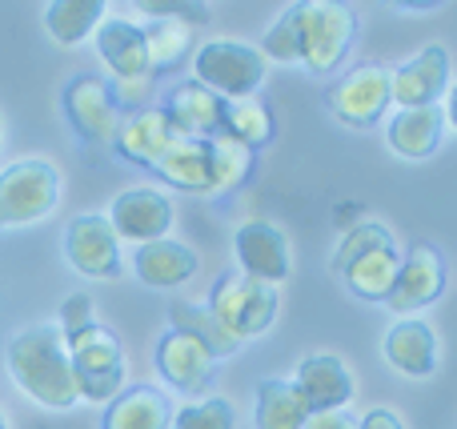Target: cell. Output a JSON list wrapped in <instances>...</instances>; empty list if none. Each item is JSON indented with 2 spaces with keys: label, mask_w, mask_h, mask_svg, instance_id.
Listing matches in <instances>:
<instances>
[{
  "label": "cell",
  "mask_w": 457,
  "mask_h": 429,
  "mask_svg": "<svg viewBox=\"0 0 457 429\" xmlns=\"http://www.w3.org/2000/svg\"><path fill=\"white\" fill-rule=\"evenodd\" d=\"M8 374L37 406L72 409L80 401L77 374H72V361L64 353L61 329L53 326H32L8 342Z\"/></svg>",
  "instance_id": "6da1fadb"
},
{
  "label": "cell",
  "mask_w": 457,
  "mask_h": 429,
  "mask_svg": "<svg viewBox=\"0 0 457 429\" xmlns=\"http://www.w3.org/2000/svg\"><path fill=\"white\" fill-rule=\"evenodd\" d=\"M61 201V173L45 157H24L0 169V233L53 217Z\"/></svg>",
  "instance_id": "7a4b0ae2"
},
{
  "label": "cell",
  "mask_w": 457,
  "mask_h": 429,
  "mask_svg": "<svg viewBox=\"0 0 457 429\" xmlns=\"http://www.w3.org/2000/svg\"><path fill=\"white\" fill-rule=\"evenodd\" d=\"M209 313L213 321L225 329L233 342H249V337H261L277 318V289L261 285V281L245 277V273L228 269L213 281L209 289Z\"/></svg>",
  "instance_id": "3957f363"
},
{
  "label": "cell",
  "mask_w": 457,
  "mask_h": 429,
  "mask_svg": "<svg viewBox=\"0 0 457 429\" xmlns=\"http://www.w3.org/2000/svg\"><path fill=\"white\" fill-rule=\"evenodd\" d=\"M64 353L72 361L77 374L80 401H112L125 382V350H120L117 334L101 321H93L88 329H80L77 337H61Z\"/></svg>",
  "instance_id": "277c9868"
},
{
  "label": "cell",
  "mask_w": 457,
  "mask_h": 429,
  "mask_svg": "<svg viewBox=\"0 0 457 429\" xmlns=\"http://www.w3.org/2000/svg\"><path fill=\"white\" fill-rule=\"evenodd\" d=\"M193 72L197 85H205L221 101H245L265 85V56L241 40H209L193 53Z\"/></svg>",
  "instance_id": "5b68a950"
},
{
  "label": "cell",
  "mask_w": 457,
  "mask_h": 429,
  "mask_svg": "<svg viewBox=\"0 0 457 429\" xmlns=\"http://www.w3.org/2000/svg\"><path fill=\"white\" fill-rule=\"evenodd\" d=\"M357 32V16L349 4L333 0H309L301 4V64L317 77H329L349 53Z\"/></svg>",
  "instance_id": "8992f818"
},
{
  "label": "cell",
  "mask_w": 457,
  "mask_h": 429,
  "mask_svg": "<svg viewBox=\"0 0 457 429\" xmlns=\"http://www.w3.org/2000/svg\"><path fill=\"white\" fill-rule=\"evenodd\" d=\"M64 117L88 144H112L120 128V104L112 96V85H104L93 72H80L64 88Z\"/></svg>",
  "instance_id": "52a82bcc"
},
{
  "label": "cell",
  "mask_w": 457,
  "mask_h": 429,
  "mask_svg": "<svg viewBox=\"0 0 457 429\" xmlns=\"http://www.w3.org/2000/svg\"><path fill=\"white\" fill-rule=\"evenodd\" d=\"M389 109V69L386 64H357L329 88V112L349 128H370Z\"/></svg>",
  "instance_id": "ba28073f"
},
{
  "label": "cell",
  "mask_w": 457,
  "mask_h": 429,
  "mask_svg": "<svg viewBox=\"0 0 457 429\" xmlns=\"http://www.w3.org/2000/svg\"><path fill=\"white\" fill-rule=\"evenodd\" d=\"M64 257L80 277L93 281H112L120 277V241L112 233V225L101 213H85L77 221H69L64 229Z\"/></svg>",
  "instance_id": "9c48e42d"
},
{
  "label": "cell",
  "mask_w": 457,
  "mask_h": 429,
  "mask_svg": "<svg viewBox=\"0 0 457 429\" xmlns=\"http://www.w3.org/2000/svg\"><path fill=\"white\" fill-rule=\"evenodd\" d=\"M233 253H237V273L261 281V285H273V289L281 285L293 269L289 241L269 221H245L233 237Z\"/></svg>",
  "instance_id": "30bf717a"
},
{
  "label": "cell",
  "mask_w": 457,
  "mask_h": 429,
  "mask_svg": "<svg viewBox=\"0 0 457 429\" xmlns=\"http://www.w3.org/2000/svg\"><path fill=\"white\" fill-rule=\"evenodd\" d=\"M450 93V53L442 45H426L418 56L389 72V101L397 109H429Z\"/></svg>",
  "instance_id": "8fae6325"
},
{
  "label": "cell",
  "mask_w": 457,
  "mask_h": 429,
  "mask_svg": "<svg viewBox=\"0 0 457 429\" xmlns=\"http://www.w3.org/2000/svg\"><path fill=\"white\" fill-rule=\"evenodd\" d=\"M445 293V261L429 241H418L410 245V253L402 257V269H397V281L389 289L386 305L394 313H413V309H426L434 305L437 297Z\"/></svg>",
  "instance_id": "7c38bea8"
},
{
  "label": "cell",
  "mask_w": 457,
  "mask_h": 429,
  "mask_svg": "<svg viewBox=\"0 0 457 429\" xmlns=\"http://www.w3.org/2000/svg\"><path fill=\"white\" fill-rule=\"evenodd\" d=\"M104 221L112 225L117 241L149 245V241L165 237L169 225H173V201H169L161 189H125L117 201H112Z\"/></svg>",
  "instance_id": "4fadbf2b"
},
{
  "label": "cell",
  "mask_w": 457,
  "mask_h": 429,
  "mask_svg": "<svg viewBox=\"0 0 457 429\" xmlns=\"http://www.w3.org/2000/svg\"><path fill=\"white\" fill-rule=\"evenodd\" d=\"M165 120L177 136H201V141H213L221 136V112H225V101L217 93H209L205 85L197 80H185L169 93L165 101Z\"/></svg>",
  "instance_id": "5bb4252c"
},
{
  "label": "cell",
  "mask_w": 457,
  "mask_h": 429,
  "mask_svg": "<svg viewBox=\"0 0 457 429\" xmlns=\"http://www.w3.org/2000/svg\"><path fill=\"white\" fill-rule=\"evenodd\" d=\"M297 393L305 398L309 414H325V409H345L353 398V377H349L345 361L333 353H309L297 366Z\"/></svg>",
  "instance_id": "9a60e30c"
},
{
  "label": "cell",
  "mask_w": 457,
  "mask_h": 429,
  "mask_svg": "<svg viewBox=\"0 0 457 429\" xmlns=\"http://www.w3.org/2000/svg\"><path fill=\"white\" fill-rule=\"evenodd\" d=\"M213 366H217L213 353H209L201 342H193V337L177 334V329H169V334L157 342V369L173 390L197 393L201 385H209Z\"/></svg>",
  "instance_id": "2e32d148"
},
{
  "label": "cell",
  "mask_w": 457,
  "mask_h": 429,
  "mask_svg": "<svg viewBox=\"0 0 457 429\" xmlns=\"http://www.w3.org/2000/svg\"><path fill=\"white\" fill-rule=\"evenodd\" d=\"M96 53L101 61L109 64V72L120 80H141L153 77V64H149V48H145V37L137 24L129 21H101L96 24Z\"/></svg>",
  "instance_id": "e0dca14e"
},
{
  "label": "cell",
  "mask_w": 457,
  "mask_h": 429,
  "mask_svg": "<svg viewBox=\"0 0 457 429\" xmlns=\"http://www.w3.org/2000/svg\"><path fill=\"white\" fill-rule=\"evenodd\" d=\"M381 353L386 361L405 377H429L437 369V334L426 326V321H397L389 326L386 342H381Z\"/></svg>",
  "instance_id": "ac0fdd59"
},
{
  "label": "cell",
  "mask_w": 457,
  "mask_h": 429,
  "mask_svg": "<svg viewBox=\"0 0 457 429\" xmlns=\"http://www.w3.org/2000/svg\"><path fill=\"white\" fill-rule=\"evenodd\" d=\"M133 273L145 281L149 289H177L197 273V253L181 241H149V245H137L133 253Z\"/></svg>",
  "instance_id": "d6986e66"
},
{
  "label": "cell",
  "mask_w": 457,
  "mask_h": 429,
  "mask_svg": "<svg viewBox=\"0 0 457 429\" xmlns=\"http://www.w3.org/2000/svg\"><path fill=\"white\" fill-rule=\"evenodd\" d=\"M173 136L177 133L169 128L165 112L141 109V112H133V117H120V128H117V136H112V144H117V153L125 161L153 169L161 161V153L173 144Z\"/></svg>",
  "instance_id": "ffe728a7"
},
{
  "label": "cell",
  "mask_w": 457,
  "mask_h": 429,
  "mask_svg": "<svg viewBox=\"0 0 457 429\" xmlns=\"http://www.w3.org/2000/svg\"><path fill=\"white\" fill-rule=\"evenodd\" d=\"M442 133H445V112L437 104H429V109H397L386 128V141L397 157L426 161L429 153H437Z\"/></svg>",
  "instance_id": "44dd1931"
},
{
  "label": "cell",
  "mask_w": 457,
  "mask_h": 429,
  "mask_svg": "<svg viewBox=\"0 0 457 429\" xmlns=\"http://www.w3.org/2000/svg\"><path fill=\"white\" fill-rule=\"evenodd\" d=\"M397 269H402V253H397L394 241H381V245L357 253L345 269H337L345 277L349 293L361 297V301H386L389 289L397 281Z\"/></svg>",
  "instance_id": "7402d4cb"
},
{
  "label": "cell",
  "mask_w": 457,
  "mask_h": 429,
  "mask_svg": "<svg viewBox=\"0 0 457 429\" xmlns=\"http://www.w3.org/2000/svg\"><path fill=\"white\" fill-rule=\"evenodd\" d=\"M153 173L181 193H209V181H213L209 177V141H201V136H173V144L161 153Z\"/></svg>",
  "instance_id": "603a6c76"
},
{
  "label": "cell",
  "mask_w": 457,
  "mask_h": 429,
  "mask_svg": "<svg viewBox=\"0 0 457 429\" xmlns=\"http://www.w3.org/2000/svg\"><path fill=\"white\" fill-rule=\"evenodd\" d=\"M169 422H173V406L165 393L153 385H133L109 401L101 429H169Z\"/></svg>",
  "instance_id": "cb8c5ba5"
},
{
  "label": "cell",
  "mask_w": 457,
  "mask_h": 429,
  "mask_svg": "<svg viewBox=\"0 0 457 429\" xmlns=\"http://www.w3.org/2000/svg\"><path fill=\"white\" fill-rule=\"evenodd\" d=\"M305 417H309V406L293 382L273 377V382L257 385V406H253V422H257V429H301Z\"/></svg>",
  "instance_id": "d4e9b609"
},
{
  "label": "cell",
  "mask_w": 457,
  "mask_h": 429,
  "mask_svg": "<svg viewBox=\"0 0 457 429\" xmlns=\"http://www.w3.org/2000/svg\"><path fill=\"white\" fill-rule=\"evenodd\" d=\"M104 21V0H48L45 32L56 45H80Z\"/></svg>",
  "instance_id": "484cf974"
},
{
  "label": "cell",
  "mask_w": 457,
  "mask_h": 429,
  "mask_svg": "<svg viewBox=\"0 0 457 429\" xmlns=\"http://www.w3.org/2000/svg\"><path fill=\"white\" fill-rule=\"evenodd\" d=\"M277 125H273V112L257 101V96H245V101H225V112H221V136L228 141L245 144V149H265L273 141Z\"/></svg>",
  "instance_id": "4316f807"
},
{
  "label": "cell",
  "mask_w": 457,
  "mask_h": 429,
  "mask_svg": "<svg viewBox=\"0 0 457 429\" xmlns=\"http://www.w3.org/2000/svg\"><path fill=\"white\" fill-rule=\"evenodd\" d=\"M193 24L177 21V16H157L141 29L145 48H149V64L153 69H177L185 56L193 53Z\"/></svg>",
  "instance_id": "83f0119b"
},
{
  "label": "cell",
  "mask_w": 457,
  "mask_h": 429,
  "mask_svg": "<svg viewBox=\"0 0 457 429\" xmlns=\"http://www.w3.org/2000/svg\"><path fill=\"white\" fill-rule=\"evenodd\" d=\"M169 321H173L177 334L201 342L209 353H213V358H228V353H237V345H241V342H233L221 326H217L213 313H209L201 301H177L173 313H169Z\"/></svg>",
  "instance_id": "f1b7e54d"
},
{
  "label": "cell",
  "mask_w": 457,
  "mask_h": 429,
  "mask_svg": "<svg viewBox=\"0 0 457 429\" xmlns=\"http://www.w3.org/2000/svg\"><path fill=\"white\" fill-rule=\"evenodd\" d=\"M253 161L257 153L245 149V144L228 141V136H213L209 141V193H228V189H241L253 173Z\"/></svg>",
  "instance_id": "f546056e"
},
{
  "label": "cell",
  "mask_w": 457,
  "mask_h": 429,
  "mask_svg": "<svg viewBox=\"0 0 457 429\" xmlns=\"http://www.w3.org/2000/svg\"><path fill=\"white\" fill-rule=\"evenodd\" d=\"M257 53L265 56V61H277V64L301 61V4H289L281 16H277V24L265 32Z\"/></svg>",
  "instance_id": "4dcf8cb0"
},
{
  "label": "cell",
  "mask_w": 457,
  "mask_h": 429,
  "mask_svg": "<svg viewBox=\"0 0 457 429\" xmlns=\"http://www.w3.org/2000/svg\"><path fill=\"white\" fill-rule=\"evenodd\" d=\"M237 414L225 398H205V401H193V406L177 409L169 429H233Z\"/></svg>",
  "instance_id": "1f68e13d"
},
{
  "label": "cell",
  "mask_w": 457,
  "mask_h": 429,
  "mask_svg": "<svg viewBox=\"0 0 457 429\" xmlns=\"http://www.w3.org/2000/svg\"><path fill=\"white\" fill-rule=\"evenodd\" d=\"M381 241H394V233L386 229V225H378V221H361V225H353V229L341 237V249H337V257H333V269H345L349 261H353L357 253H365V249H373V245H381Z\"/></svg>",
  "instance_id": "d6a6232c"
},
{
  "label": "cell",
  "mask_w": 457,
  "mask_h": 429,
  "mask_svg": "<svg viewBox=\"0 0 457 429\" xmlns=\"http://www.w3.org/2000/svg\"><path fill=\"white\" fill-rule=\"evenodd\" d=\"M96 321L93 297L88 293H69L61 305V337H77L80 329H88Z\"/></svg>",
  "instance_id": "836d02e7"
},
{
  "label": "cell",
  "mask_w": 457,
  "mask_h": 429,
  "mask_svg": "<svg viewBox=\"0 0 457 429\" xmlns=\"http://www.w3.org/2000/svg\"><path fill=\"white\" fill-rule=\"evenodd\" d=\"M141 12H153V21H157V16H177V21H189L193 29L209 21V8L205 4H165V0H145Z\"/></svg>",
  "instance_id": "e575fe53"
},
{
  "label": "cell",
  "mask_w": 457,
  "mask_h": 429,
  "mask_svg": "<svg viewBox=\"0 0 457 429\" xmlns=\"http://www.w3.org/2000/svg\"><path fill=\"white\" fill-rule=\"evenodd\" d=\"M301 429H357V417L349 409H325V414H309Z\"/></svg>",
  "instance_id": "d590c367"
},
{
  "label": "cell",
  "mask_w": 457,
  "mask_h": 429,
  "mask_svg": "<svg viewBox=\"0 0 457 429\" xmlns=\"http://www.w3.org/2000/svg\"><path fill=\"white\" fill-rule=\"evenodd\" d=\"M357 429H405V425H402V417L389 414V409H370V414L357 422Z\"/></svg>",
  "instance_id": "8d00e7d4"
},
{
  "label": "cell",
  "mask_w": 457,
  "mask_h": 429,
  "mask_svg": "<svg viewBox=\"0 0 457 429\" xmlns=\"http://www.w3.org/2000/svg\"><path fill=\"white\" fill-rule=\"evenodd\" d=\"M0 429H8V422H4V417H0Z\"/></svg>",
  "instance_id": "74e56055"
}]
</instances>
